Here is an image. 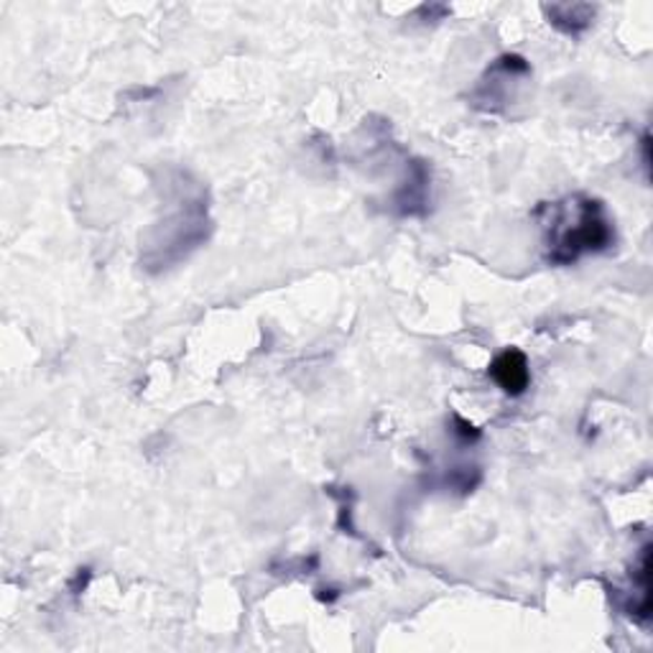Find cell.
<instances>
[{"label": "cell", "instance_id": "6da1fadb", "mask_svg": "<svg viewBox=\"0 0 653 653\" xmlns=\"http://www.w3.org/2000/svg\"><path fill=\"white\" fill-rule=\"evenodd\" d=\"M536 218L544 230V247L551 266H575L584 255L608 253L615 245V222L608 207L587 194L541 204Z\"/></svg>", "mask_w": 653, "mask_h": 653}, {"label": "cell", "instance_id": "277c9868", "mask_svg": "<svg viewBox=\"0 0 653 653\" xmlns=\"http://www.w3.org/2000/svg\"><path fill=\"white\" fill-rule=\"evenodd\" d=\"M544 13L554 29H559L567 36H580L592 27L598 8L590 3H557L544 6Z\"/></svg>", "mask_w": 653, "mask_h": 653}, {"label": "cell", "instance_id": "7a4b0ae2", "mask_svg": "<svg viewBox=\"0 0 653 653\" xmlns=\"http://www.w3.org/2000/svg\"><path fill=\"white\" fill-rule=\"evenodd\" d=\"M531 74V64L518 54H503L501 60L493 62V67H487L483 80L477 82L473 89V105L487 113H501L503 105H508L510 93L508 82L514 85L518 80H526Z\"/></svg>", "mask_w": 653, "mask_h": 653}, {"label": "cell", "instance_id": "3957f363", "mask_svg": "<svg viewBox=\"0 0 653 653\" xmlns=\"http://www.w3.org/2000/svg\"><path fill=\"white\" fill-rule=\"evenodd\" d=\"M491 378L503 393L508 396H524L531 386V368H528V358L518 347H508L501 355H495L491 362Z\"/></svg>", "mask_w": 653, "mask_h": 653}, {"label": "cell", "instance_id": "5b68a950", "mask_svg": "<svg viewBox=\"0 0 653 653\" xmlns=\"http://www.w3.org/2000/svg\"><path fill=\"white\" fill-rule=\"evenodd\" d=\"M426 187H429V171L421 161H413L409 187H403L396 194V204H399L401 214H421L426 204Z\"/></svg>", "mask_w": 653, "mask_h": 653}]
</instances>
